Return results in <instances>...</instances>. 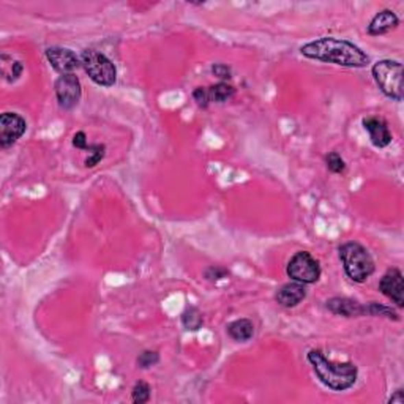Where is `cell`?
Returning a JSON list of instances; mask_svg holds the SVG:
<instances>
[{
  "instance_id": "cell-1",
  "label": "cell",
  "mask_w": 404,
  "mask_h": 404,
  "mask_svg": "<svg viewBox=\"0 0 404 404\" xmlns=\"http://www.w3.org/2000/svg\"><path fill=\"white\" fill-rule=\"evenodd\" d=\"M300 54L307 59L346 68H364L370 64L368 54L359 46L348 40L333 38V36H324V38L303 45Z\"/></svg>"
},
{
  "instance_id": "cell-2",
  "label": "cell",
  "mask_w": 404,
  "mask_h": 404,
  "mask_svg": "<svg viewBox=\"0 0 404 404\" xmlns=\"http://www.w3.org/2000/svg\"><path fill=\"white\" fill-rule=\"evenodd\" d=\"M307 359L311 364L314 372H316L318 379L330 390L344 392L355 385L357 377H359V368L353 361H343V364L332 361L319 349L309 350Z\"/></svg>"
},
{
  "instance_id": "cell-3",
  "label": "cell",
  "mask_w": 404,
  "mask_h": 404,
  "mask_svg": "<svg viewBox=\"0 0 404 404\" xmlns=\"http://www.w3.org/2000/svg\"><path fill=\"white\" fill-rule=\"evenodd\" d=\"M344 274L354 283H365L375 274L376 264L370 251L359 242H346L338 248Z\"/></svg>"
},
{
  "instance_id": "cell-4",
  "label": "cell",
  "mask_w": 404,
  "mask_h": 404,
  "mask_svg": "<svg viewBox=\"0 0 404 404\" xmlns=\"http://www.w3.org/2000/svg\"><path fill=\"white\" fill-rule=\"evenodd\" d=\"M372 80L377 84L379 91L384 93L387 98L393 102H401L403 99V64L398 60L384 59L376 62L371 68Z\"/></svg>"
},
{
  "instance_id": "cell-5",
  "label": "cell",
  "mask_w": 404,
  "mask_h": 404,
  "mask_svg": "<svg viewBox=\"0 0 404 404\" xmlns=\"http://www.w3.org/2000/svg\"><path fill=\"white\" fill-rule=\"evenodd\" d=\"M81 65L87 76L99 87H112L117 82V68L112 60L95 49H84Z\"/></svg>"
},
{
  "instance_id": "cell-6",
  "label": "cell",
  "mask_w": 404,
  "mask_h": 404,
  "mask_svg": "<svg viewBox=\"0 0 404 404\" xmlns=\"http://www.w3.org/2000/svg\"><path fill=\"white\" fill-rule=\"evenodd\" d=\"M286 274L291 280L302 285H314L321 280L322 270L318 259H314L308 251H298L287 262Z\"/></svg>"
},
{
  "instance_id": "cell-7",
  "label": "cell",
  "mask_w": 404,
  "mask_h": 404,
  "mask_svg": "<svg viewBox=\"0 0 404 404\" xmlns=\"http://www.w3.org/2000/svg\"><path fill=\"white\" fill-rule=\"evenodd\" d=\"M54 91L57 97V103L65 111L75 109L81 102L82 86L80 78L76 75H64L57 78L54 84Z\"/></svg>"
},
{
  "instance_id": "cell-8",
  "label": "cell",
  "mask_w": 404,
  "mask_h": 404,
  "mask_svg": "<svg viewBox=\"0 0 404 404\" xmlns=\"http://www.w3.org/2000/svg\"><path fill=\"white\" fill-rule=\"evenodd\" d=\"M27 130V122L16 112H3L0 115V147L8 149L18 143Z\"/></svg>"
},
{
  "instance_id": "cell-9",
  "label": "cell",
  "mask_w": 404,
  "mask_h": 404,
  "mask_svg": "<svg viewBox=\"0 0 404 404\" xmlns=\"http://www.w3.org/2000/svg\"><path fill=\"white\" fill-rule=\"evenodd\" d=\"M45 56L51 67L59 73L60 76L64 75H75V71L81 65V57L76 56L75 51L62 48V46H52L45 51Z\"/></svg>"
},
{
  "instance_id": "cell-10",
  "label": "cell",
  "mask_w": 404,
  "mask_h": 404,
  "mask_svg": "<svg viewBox=\"0 0 404 404\" xmlns=\"http://www.w3.org/2000/svg\"><path fill=\"white\" fill-rule=\"evenodd\" d=\"M379 291L395 303L398 308L404 307V280L400 269H388L379 281Z\"/></svg>"
},
{
  "instance_id": "cell-11",
  "label": "cell",
  "mask_w": 404,
  "mask_h": 404,
  "mask_svg": "<svg viewBox=\"0 0 404 404\" xmlns=\"http://www.w3.org/2000/svg\"><path fill=\"white\" fill-rule=\"evenodd\" d=\"M361 125H364L365 131L368 133L371 144L377 147V149H385V147L392 144L393 136L385 119L372 115V117H365L361 120Z\"/></svg>"
},
{
  "instance_id": "cell-12",
  "label": "cell",
  "mask_w": 404,
  "mask_h": 404,
  "mask_svg": "<svg viewBox=\"0 0 404 404\" xmlns=\"http://www.w3.org/2000/svg\"><path fill=\"white\" fill-rule=\"evenodd\" d=\"M325 308L330 313L343 318H361L366 316V305L349 297H332L325 302Z\"/></svg>"
},
{
  "instance_id": "cell-13",
  "label": "cell",
  "mask_w": 404,
  "mask_h": 404,
  "mask_svg": "<svg viewBox=\"0 0 404 404\" xmlns=\"http://www.w3.org/2000/svg\"><path fill=\"white\" fill-rule=\"evenodd\" d=\"M308 296L307 287L302 283H286L275 294V300L283 308H294L305 300Z\"/></svg>"
},
{
  "instance_id": "cell-14",
  "label": "cell",
  "mask_w": 404,
  "mask_h": 404,
  "mask_svg": "<svg viewBox=\"0 0 404 404\" xmlns=\"http://www.w3.org/2000/svg\"><path fill=\"white\" fill-rule=\"evenodd\" d=\"M398 25H400V18L396 16V13L393 10L385 8L372 16L366 32L371 36H381L395 30Z\"/></svg>"
},
{
  "instance_id": "cell-15",
  "label": "cell",
  "mask_w": 404,
  "mask_h": 404,
  "mask_svg": "<svg viewBox=\"0 0 404 404\" xmlns=\"http://www.w3.org/2000/svg\"><path fill=\"white\" fill-rule=\"evenodd\" d=\"M226 333L230 340L237 343H246L254 337V324L250 319H237L226 327Z\"/></svg>"
},
{
  "instance_id": "cell-16",
  "label": "cell",
  "mask_w": 404,
  "mask_h": 404,
  "mask_svg": "<svg viewBox=\"0 0 404 404\" xmlns=\"http://www.w3.org/2000/svg\"><path fill=\"white\" fill-rule=\"evenodd\" d=\"M24 65L21 60H14L13 57L2 54V75L7 82H16L23 76Z\"/></svg>"
},
{
  "instance_id": "cell-17",
  "label": "cell",
  "mask_w": 404,
  "mask_h": 404,
  "mask_svg": "<svg viewBox=\"0 0 404 404\" xmlns=\"http://www.w3.org/2000/svg\"><path fill=\"white\" fill-rule=\"evenodd\" d=\"M180 321L183 329L188 330V332H198L204 325V316L198 307H187L183 309Z\"/></svg>"
},
{
  "instance_id": "cell-18",
  "label": "cell",
  "mask_w": 404,
  "mask_h": 404,
  "mask_svg": "<svg viewBox=\"0 0 404 404\" xmlns=\"http://www.w3.org/2000/svg\"><path fill=\"white\" fill-rule=\"evenodd\" d=\"M211 103H226L235 95V87L228 82H218L215 86L207 87Z\"/></svg>"
},
{
  "instance_id": "cell-19",
  "label": "cell",
  "mask_w": 404,
  "mask_h": 404,
  "mask_svg": "<svg viewBox=\"0 0 404 404\" xmlns=\"http://www.w3.org/2000/svg\"><path fill=\"white\" fill-rule=\"evenodd\" d=\"M366 316L372 318H387L390 321H400V314H398L392 307H385L382 303L370 302L366 303Z\"/></svg>"
},
{
  "instance_id": "cell-20",
  "label": "cell",
  "mask_w": 404,
  "mask_h": 404,
  "mask_svg": "<svg viewBox=\"0 0 404 404\" xmlns=\"http://www.w3.org/2000/svg\"><path fill=\"white\" fill-rule=\"evenodd\" d=\"M150 395H152V388L144 381H138L131 390V401L134 404H145L150 401Z\"/></svg>"
},
{
  "instance_id": "cell-21",
  "label": "cell",
  "mask_w": 404,
  "mask_h": 404,
  "mask_svg": "<svg viewBox=\"0 0 404 404\" xmlns=\"http://www.w3.org/2000/svg\"><path fill=\"white\" fill-rule=\"evenodd\" d=\"M325 166H327V169L332 172V174H344L346 172V161L338 152H330V154L325 156Z\"/></svg>"
},
{
  "instance_id": "cell-22",
  "label": "cell",
  "mask_w": 404,
  "mask_h": 404,
  "mask_svg": "<svg viewBox=\"0 0 404 404\" xmlns=\"http://www.w3.org/2000/svg\"><path fill=\"white\" fill-rule=\"evenodd\" d=\"M136 364H138V366L141 370L152 368V366L160 364V354L156 353V350H144V353H141L138 355V359H136Z\"/></svg>"
},
{
  "instance_id": "cell-23",
  "label": "cell",
  "mask_w": 404,
  "mask_h": 404,
  "mask_svg": "<svg viewBox=\"0 0 404 404\" xmlns=\"http://www.w3.org/2000/svg\"><path fill=\"white\" fill-rule=\"evenodd\" d=\"M226 276H229V270L224 269V267H219V265H211L204 270V278L211 283H217Z\"/></svg>"
},
{
  "instance_id": "cell-24",
  "label": "cell",
  "mask_w": 404,
  "mask_h": 404,
  "mask_svg": "<svg viewBox=\"0 0 404 404\" xmlns=\"http://www.w3.org/2000/svg\"><path fill=\"white\" fill-rule=\"evenodd\" d=\"M193 99L196 102L199 108L207 109L209 104H211V98H209V92L206 87H196L193 91Z\"/></svg>"
},
{
  "instance_id": "cell-25",
  "label": "cell",
  "mask_w": 404,
  "mask_h": 404,
  "mask_svg": "<svg viewBox=\"0 0 404 404\" xmlns=\"http://www.w3.org/2000/svg\"><path fill=\"white\" fill-rule=\"evenodd\" d=\"M212 73L213 76H217L218 80H222V82L229 81L230 78H233V68L226 64H213Z\"/></svg>"
},
{
  "instance_id": "cell-26",
  "label": "cell",
  "mask_w": 404,
  "mask_h": 404,
  "mask_svg": "<svg viewBox=\"0 0 404 404\" xmlns=\"http://www.w3.org/2000/svg\"><path fill=\"white\" fill-rule=\"evenodd\" d=\"M104 155H106V145L103 144L97 152H93V154L87 156L86 161H84V165H86V167H95L98 163L104 158Z\"/></svg>"
},
{
  "instance_id": "cell-27",
  "label": "cell",
  "mask_w": 404,
  "mask_h": 404,
  "mask_svg": "<svg viewBox=\"0 0 404 404\" xmlns=\"http://www.w3.org/2000/svg\"><path fill=\"white\" fill-rule=\"evenodd\" d=\"M71 144H73V147H76V149L86 150V149H87V145H88L86 133H84V131H78V133H76L75 136H73Z\"/></svg>"
},
{
  "instance_id": "cell-28",
  "label": "cell",
  "mask_w": 404,
  "mask_h": 404,
  "mask_svg": "<svg viewBox=\"0 0 404 404\" xmlns=\"http://www.w3.org/2000/svg\"><path fill=\"white\" fill-rule=\"evenodd\" d=\"M388 403L390 404H404V390L403 388H398V390L390 396Z\"/></svg>"
}]
</instances>
